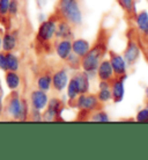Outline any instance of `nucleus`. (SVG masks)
I'll use <instances>...</instances> for the list:
<instances>
[{"instance_id":"obj_7","label":"nucleus","mask_w":148,"mask_h":160,"mask_svg":"<svg viewBox=\"0 0 148 160\" xmlns=\"http://www.w3.org/2000/svg\"><path fill=\"white\" fill-rule=\"evenodd\" d=\"M109 62L111 64V68L113 70L115 77H123L127 76V64L125 62L124 57L119 55L118 52L113 51L111 49L108 50Z\"/></svg>"},{"instance_id":"obj_23","label":"nucleus","mask_w":148,"mask_h":160,"mask_svg":"<svg viewBox=\"0 0 148 160\" xmlns=\"http://www.w3.org/2000/svg\"><path fill=\"white\" fill-rule=\"evenodd\" d=\"M66 65H67L69 68H73V70H79L81 68V58L80 57H78L74 53H71L69 56L64 60Z\"/></svg>"},{"instance_id":"obj_14","label":"nucleus","mask_w":148,"mask_h":160,"mask_svg":"<svg viewBox=\"0 0 148 160\" xmlns=\"http://www.w3.org/2000/svg\"><path fill=\"white\" fill-rule=\"evenodd\" d=\"M96 72H97V78H98L100 81H109L110 82L113 79V77H115L113 70L111 68V64H110L109 59H107V58L101 60V63L97 66Z\"/></svg>"},{"instance_id":"obj_15","label":"nucleus","mask_w":148,"mask_h":160,"mask_svg":"<svg viewBox=\"0 0 148 160\" xmlns=\"http://www.w3.org/2000/svg\"><path fill=\"white\" fill-rule=\"evenodd\" d=\"M74 81V84L78 87V91L80 94H84V93L89 92V77L88 73H86L84 71H76L73 73V76L71 77Z\"/></svg>"},{"instance_id":"obj_31","label":"nucleus","mask_w":148,"mask_h":160,"mask_svg":"<svg viewBox=\"0 0 148 160\" xmlns=\"http://www.w3.org/2000/svg\"><path fill=\"white\" fill-rule=\"evenodd\" d=\"M134 1H136H136H138V0H134Z\"/></svg>"},{"instance_id":"obj_19","label":"nucleus","mask_w":148,"mask_h":160,"mask_svg":"<svg viewBox=\"0 0 148 160\" xmlns=\"http://www.w3.org/2000/svg\"><path fill=\"white\" fill-rule=\"evenodd\" d=\"M89 48H90V43L84 38H76L72 41V52L80 58H82L88 52Z\"/></svg>"},{"instance_id":"obj_8","label":"nucleus","mask_w":148,"mask_h":160,"mask_svg":"<svg viewBox=\"0 0 148 160\" xmlns=\"http://www.w3.org/2000/svg\"><path fill=\"white\" fill-rule=\"evenodd\" d=\"M68 82V74L67 70L65 68H59L56 71H52L51 78V88L55 93H61L67 86Z\"/></svg>"},{"instance_id":"obj_6","label":"nucleus","mask_w":148,"mask_h":160,"mask_svg":"<svg viewBox=\"0 0 148 160\" xmlns=\"http://www.w3.org/2000/svg\"><path fill=\"white\" fill-rule=\"evenodd\" d=\"M65 110V102L60 98H52L42 112L43 122H64L63 112Z\"/></svg>"},{"instance_id":"obj_28","label":"nucleus","mask_w":148,"mask_h":160,"mask_svg":"<svg viewBox=\"0 0 148 160\" xmlns=\"http://www.w3.org/2000/svg\"><path fill=\"white\" fill-rule=\"evenodd\" d=\"M0 70L7 71V65H6V52L4 50H0Z\"/></svg>"},{"instance_id":"obj_18","label":"nucleus","mask_w":148,"mask_h":160,"mask_svg":"<svg viewBox=\"0 0 148 160\" xmlns=\"http://www.w3.org/2000/svg\"><path fill=\"white\" fill-rule=\"evenodd\" d=\"M51 78H52V70H42V72L38 74L36 80L37 88L42 89L44 92H48L51 88Z\"/></svg>"},{"instance_id":"obj_17","label":"nucleus","mask_w":148,"mask_h":160,"mask_svg":"<svg viewBox=\"0 0 148 160\" xmlns=\"http://www.w3.org/2000/svg\"><path fill=\"white\" fill-rule=\"evenodd\" d=\"M57 56L61 60H65L71 53H72V40L66 38V40H59L56 43L55 47Z\"/></svg>"},{"instance_id":"obj_16","label":"nucleus","mask_w":148,"mask_h":160,"mask_svg":"<svg viewBox=\"0 0 148 160\" xmlns=\"http://www.w3.org/2000/svg\"><path fill=\"white\" fill-rule=\"evenodd\" d=\"M17 44V32L14 30H6L2 34V44H1V50L4 51H13L16 48Z\"/></svg>"},{"instance_id":"obj_27","label":"nucleus","mask_w":148,"mask_h":160,"mask_svg":"<svg viewBox=\"0 0 148 160\" xmlns=\"http://www.w3.org/2000/svg\"><path fill=\"white\" fill-rule=\"evenodd\" d=\"M138 41H139V47H140V52L144 55V58L146 60V63L148 64V42H142L139 38L138 35Z\"/></svg>"},{"instance_id":"obj_21","label":"nucleus","mask_w":148,"mask_h":160,"mask_svg":"<svg viewBox=\"0 0 148 160\" xmlns=\"http://www.w3.org/2000/svg\"><path fill=\"white\" fill-rule=\"evenodd\" d=\"M6 65H7V71H16L17 72L19 66H20V62H19V58L16 57V55L13 53V51L6 52Z\"/></svg>"},{"instance_id":"obj_24","label":"nucleus","mask_w":148,"mask_h":160,"mask_svg":"<svg viewBox=\"0 0 148 160\" xmlns=\"http://www.w3.org/2000/svg\"><path fill=\"white\" fill-rule=\"evenodd\" d=\"M97 98L101 102H109L111 100V91H110V87H105V88H100L98 92L96 93Z\"/></svg>"},{"instance_id":"obj_5","label":"nucleus","mask_w":148,"mask_h":160,"mask_svg":"<svg viewBox=\"0 0 148 160\" xmlns=\"http://www.w3.org/2000/svg\"><path fill=\"white\" fill-rule=\"evenodd\" d=\"M21 98L19 92L14 89L11 91L2 100V120L6 121H20L21 116Z\"/></svg>"},{"instance_id":"obj_26","label":"nucleus","mask_w":148,"mask_h":160,"mask_svg":"<svg viewBox=\"0 0 148 160\" xmlns=\"http://www.w3.org/2000/svg\"><path fill=\"white\" fill-rule=\"evenodd\" d=\"M136 120L138 122H144V123H148V109L146 107H144L142 109H140L139 112H136Z\"/></svg>"},{"instance_id":"obj_9","label":"nucleus","mask_w":148,"mask_h":160,"mask_svg":"<svg viewBox=\"0 0 148 160\" xmlns=\"http://www.w3.org/2000/svg\"><path fill=\"white\" fill-rule=\"evenodd\" d=\"M127 76L123 77H113V79L110 81V91H111V100L115 103H119L124 99L125 87L124 82Z\"/></svg>"},{"instance_id":"obj_22","label":"nucleus","mask_w":148,"mask_h":160,"mask_svg":"<svg viewBox=\"0 0 148 160\" xmlns=\"http://www.w3.org/2000/svg\"><path fill=\"white\" fill-rule=\"evenodd\" d=\"M110 118H109L108 112H105L103 108L93 112L92 115H90V117H89L88 122H108Z\"/></svg>"},{"instance_id":"obj_13","label":"nucleus","mask_w":148,"mask_h":160,"mask_svg":"<svg viewBox=\"0 0 148 160\" xmlns=\"http://www.w3.org/2000/svg\"><path fill=\"white\" fill-rule=\"evenodd\" d=\"M48 95H46V92L42 91V89H35L32 91L31 94H30V107L34 109H37V110H43V109L46 107L48 104Z\"/></svg>"},{"instance_id":"obj_29","label":"nucleus","mask_w":148,"mask_h":160,"mask_svg":"<svg viewBox=\"0 0 148 160\" xmlns=\"http://www.w3.org/2000/svg\"><path fill=\"white\" fill-rule=\"evenodd\" d=\"M145 100H148V86L145 89Z\"/></svg>"},{"instance_id":"obj_4","label":"nucleus","mask_w":148,"mask_h":160,"mask_svg":"<svg viewBox=\"0 0 148 160\" xmlns=\"http://www.w3.org/2000/svg\"><path fill=\"white\" fill-rule=\"evenodd\" d=\"M127 27L125 30V37H126V45L123 52L125 62L127 66H133L136 64V62L140 58V47L138 41V29L134 22H127Z\"/></svg>"},{"instance_id":"obj_12","label":"nucleus","mask_w":148,"mask_h":160,"mask_svg":"<svg viewBox=\"0 0 148 160\" xmlns=\"http://www.w3.org/2000/svg\"><path fill=\"white\" fill-rule=\"evenodd\" d=\"M116 2L124 13V18L127 22H134L136 16V7L134 0H116Z\"/></svg>"},{"instance_id":"obj_20","label":"nucleus","mask_w":148,"mask_h":160,"mask_svg":"<svg viewBox=\"0 0 148 160\" xmlns=\"http://www.w3.org/2000/svg\"><path fill=\"white\" fill-rule=\"evenodd\" d=\"M5 81L11 91L17 89L20 86V76L16 71H5Z\"/></svg>"},{"instance_id":"obj_10","label":"nucleus","mask_w":148,"mask_h":160,"mask_svg":"<svg viewBox=\"0 0 148 160\" xmlns=\"http://www.w3.org/2000/svg\"><path fill=\"white\" fill-rule=\"evenodd\" d=\"M134 23L136 26L139 38L142 42H148V13L146 11H140L136 13Z\"/></svg>"},{"instance_id":"obj_30","label":"nucleus","mask_w":148,"mask_h":160,"mask_svg":"<svg viewBox=\"0 0 148 160\" xmlns=\"http://www.w3.org/2000/svg\"><path fill=\"white\" fill-rule=\"evenodd\" d=\"M2 34L4 32L0 30V50H1V44H2Z\"/></svg>"},{"instance_id":"obj_1","label":"nucleus","mask_w":148,"mask_h":160,"mask_svg":"<svg viewBox=\"0 0 148 160\" xmlns=\"http://www.w3.org/2000/svg\"><path fill=\"white\" fill-rule=\"evenodd\" d=\"M107 19L108 14H104L98 24L95 40L90 45L88 52L81 58V68L84 72L88 73V76L96 72L101 60L104 59L105 55L108 53L109 44L113 34L115 26L108 22Z\"/></svg>"},{"instance_id":"obj_11","label":"nucleus","mask_w":148,"mask_h":160,"mask_svg":"<svg viewBox=\"0 0 148 160\" xmlns=\"http://www.w3.org/2000/svg\"><path fill=\"white\" fill-rule=\"evenodd\" d=\"M73 34H74V27L69 22L65 20L57 21L56 34H55V38L57 42L59 40H66V38L72 40Z\"/></svg>"},{"instance_id":"obj_25","label":"nucleus","mask_w":148,"mask_h":160,"mask_svg":"<svg viewBox=\"0 0 148 160\" xmlns=\"http://www.w3.org/2000/svg\"><path fill=\"white\" fill-rule=\"evenodd\" d=\"M19 12V0H9V7H8V15L13 18L16 16Z\"/></svg>"},{"instance_id":"obj_3","label":"nucleus","mask_w":148,"mask_h":160,"mask_svg":"<svg viewBox=\"0 0 148 160\" xmlns=\"http://www.w3.org/2000/svg\"><path fill=\"white\" fill-rule=\"evenodd\" d=\"M82 0H57L53 12L50 14L57 21L65 20L72 24L74 29L82 24Z\"/></svg>"},{"instance_id":"obj_2","label":"nucleus","mask_w":148,"mask_h":160,"mask_svg":"<svg viewBox=\"0 0 148 160\" xmlns=\"http://www.w3.org/2000/svg\"><path fill=\"white\" fill-rule=\"evenodd\" d=\"M56 26L57 20L51 15H49L48 19L38 26L36 36L34 40V50L38 57L49 56L55 50L57 43L55 38Z\"/></svg>"}]
</instances>
